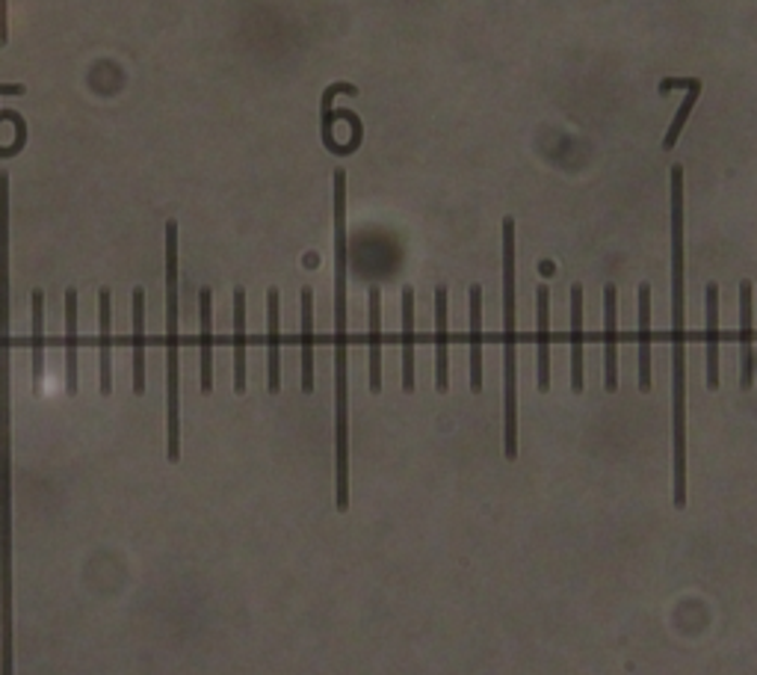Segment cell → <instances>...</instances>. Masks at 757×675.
<instances>
[{
	"mask_svg": "<svg viewBox=\"0 0 757 675\" xmlns=\"http://www.w3.org/2000/svg\"><path fill=\"white\" fill-rule=\"evenodd\" d=\"M618 389V291L604 284V392Z\"/></svg>",
	"mask_w": 757,
	"mask_h": 675,
	"instance_id": "cell-6",
	"label": "cell"
},
{
	"mask_svg": "<svg viewBox=\"0 0 757 675\" xmlns=\"http://www.w3.org/2000/svg\"><path fill=\"white\" fill-rule=\"evenodd\" d=\"M536 317H539V329H536L539 392H548L551 389V291H548V284H539V291H536Z\"/></svg>",
	"mask_w": 757,
	"mask_h": 675,
	"instance_id": "cell-8",
	"label": "cell"
},
{
	"mask_svg": "<svg viewBox=\"0 0 757 675\" xmlns=\"http://www.w3.org/2000/svg\"><path fill=\"white\" fill-rule=\"evenodd\" d=\"M65 385L77 394V291H65Z\"/></svg>",
	"mask_w": 757,
	"mask_h": 675,
	"instance_id": "cell-20",
	"label": "cell"
},
{
	"mask_svg": "<svg viewBox=\"0 0 757 675\" xmlns=\"http://www.w3.org/2000/svg\"><path fill=\"white\" fill-rule=\"evenodd\" d=\"M755 371H757V356H755Z\"/></svg>",
	"mask_w": 757,
	"mask_h": 675,
	"instance_id": "cell-24",
	"label": "cell"
},
{
	"mask_svg": "<svg viewBox=\"0 0 757 675\" xmlns=\"http://www.w3.org/2000/svg\"><path fill=\"white\" fill-rule=\"evenodd\" d=\"M44 377V294L36 288L33 291V380L36 389L42 385Z\"/></svg>",
	"mask_w": 757,
	"mask_h": 675,
	"instance_id": "cell-22",
	"label": "cell"
},
{
	"mask_svg": "<svg viewBox=\"0 0 757 675\" xmlns=\"http://www.w3.org/2000/svg\"><path fill=\"white\" fill-rule=\"evenodd\" d=\"M471 392H483V288H471Z\"/></svg>",
	"mask_w": 757,
	"mask_h": 675,
	"instance_id": "cell-15",
	"label": "cell"
},
{
	"mask_svg": "<svg viewBox=\"0 0 757 675\" xmlns=\"http://www.w3.org/2000/svg\"><path fill=\"white\" fill-rule=\"evenodd\" d=\"M572 389L583 392V288H572Z\"/></svg>",
	"mask_w": 757,
	"mask_h": 675,
	"instance_id": "cell-16",
	"label": "cell"
},
{
	"mask_svg": "<svg viewBox=\"0 0 757 675\" xmlns=\"http://www.w3.org/2000/svg\"><path fill=\"white\" fill-rule=\"evenodd\" d=\"M503 454L518 457V296L512 217L503 219Z\"/></svg>",
	"mask_w": 757,
	"mask_h": 675,
	"instance_id": "cell-3",
	"label": "cell"
},
{
	"mask_svg": "<svg viewBox=\"0 0 757 675\" xmlns=\"http://www.w3.org/2000/svg\"><path fill=\"white\" fill-rule=\"evenodd\" d=\"M303 392H315V291L303 288Z\"/></svg>",
	"mask_w": 757,
	"mask_h": 675,
	"instance_id": "cell-13",
	"label": "cell"
},
{
	"mask_svg": "<svg viewBox=\"0 0 757 675\" xmlns=\"http://www.w3.org/2000/svg\"><path fill=\"white\" fill-rule=\"evenodd\" d=\"M707 389H719V284H707Z\"/></svg>",
	"mask_w": 757,
	"mask_h": 675,
	"instance_id": "cell-14",
	"label": "cell"
},
{
	"mask_svg": "<svg viewBox=\"0 0 757 675\" xmlns=\"http://www.w3.org/2000/svg\"><path fill=\"white\" fill-rule=\"evenodd\" d=\"M98 320H101V332H98L101 394H110L113 392V359H110V347H113V294H110V288L98 291Z\"/></svg>",
	"mask_w": 757,
	"mask_h": 675,
	"instance_id": "cell-10",
	"label": "cell"
},
{
	"mask_svg": "<svg viewBox=\"0 0 757 675\" xmlns=\"http://www.w3.org/2000/svg\"><path fill=\"white\" fill-rule=\"evenodd\" d=\"M133 394H145V294L133 288Z\"/></svg>",
	"mask_w": 757,
	"mask_h": 675,
	"instance_id": "cell-18",
	"label": "cell"
},
{
	"mask_svg": "<svg viewBox=\"0 0 757 675\" xmlns=\"http://www.w3.org/2000/svg\"><path fill=\"white\" fill-rule=\"evenodd\" d=\"M335 459L337 510L349 507V392H347V173H335Z\"/></svg>",
	"mask_w": 757,
	"mask_h": 675,
	"instance_id": "cell-2",
	"label": "cell"
},
{
	"mask_svg": "<svg viewBox=\"0 0 757 675\" xmlns=\"http://www.w3.org/2000/svg\"><path fill=\"white\" fill-rule=\"evenodd\" d=\"M234 392H246V291H234Z\"/></svg>",
	"mask_w": 757,
	"mask_h": 675,
	"instance_id": "cell-19",
	"label": "cell"
},
{
	"mask_svg": "<svg viewBox=\"0 0 757 675\" xmlns=\"http://www.w3.org/2000/svg\"><path fill=\"white\" fill-rule=\"evenodd\" d=\"M279 308L282 296L275 288L267 291V347H270V361H267V389L270 394L282 392V329H279Z\"/></svg>",
	"mask_w": 757,
	"mask_h": 675,
	"instance_id": "cell-7",
	"label": "cell"
},
{
	"mask_svg": "<svg viewBox=\"0 0 757 675\" xmlns=\"http://www.w3.org/2000/svg\"><path fill=\"white\" fill-rule=\"evenodd\" d=\"M198 315H202V392H214V294L210 288L198 291Z\"/></svg>",
	"mask_w": 757,
	"mask_h": 675,
	"instance_id": "cell-11",
	"label": "cell"
},
{
	"mask_svg": "<svg viewBox=\"0 0 757 675\" xmlns=\"http://www.w3.org/2000/svg\"><path fill=\"white\" fill-rule=\"evenodd\" d=\"M752 282H740V389L755 382V320H752Z\"/></svg>",
	"mask_w": 757,
	"mask_h": 675,
	"instance_id": "cell-5",
	"label": "cell"
},
{
	"mask_svg": "<svg viewBox=\"0 0 757 675\" xmlns=\"http://www.w3.org/2000/svg\"><path fill=\"white\" fill-rule=\"evenodd\" d=\"M447 347H450V338H447V288L438 284L435 288V389L438 394H447L450 389V365H447Z\"/></svg>",
	"mask_w": 757,
	"mask_h": 675,
	"instance_id": "cell-9",
	"label": "cell"
},
{
	"mask_svg": "<svg viewBox=\"0 0 757 675\" xmlns=\"http://www.w3.org/2000/svg\"><path fill=\"white\" fill-rule=\"evenodd\" d=\"M370 392H382V294L373 284L370 288Z\"/></svg>",
	"mask_w": 757,
	"mask_h": 675,
	"instance_id": "cell-17",
	"label": "cell"
},
{
	"mask_svg": "<svg viewBox=\"0 0 757 675\" xmlns=\"http://www.w3.org/2000/svg\"><path fill=\"white\" fill-rule=\"evenodd\" d=\"M178 222H166V457H181V400H178Z\"/></svg>",
	"mask_w": 757,
	"mask_h": 675,
	"instance_id": "cell-4",
	"label": "cell"
},
{
	"mask_svg": "<svg viewBox=\"0 0 757 675\" xmlns=\"http://www.w3.org/2000/svg\"><path fill=\"white\" fill-rule=\"evenodd\" d=\"M639 389L651 392V284H639Z\"/></svg>",
	"mask_w": 757,
	"mask_h": 675,
	"instance_id": "cell-12",
	"label": "cell"
},
{
	"mask_svg": "<svg viewBox=\"0 0 757 675\" xmlns=\"http://www.w3.org/2000/svg\"><path fill=\"white\" fill-rule=\"evenodd\" d=\"M698 95H702V80H698V77H693V87H690V92H687V99L681 101V107H678V113H675L669 131H666V137H663V149H666V152H671V149H675V142H678V137H681L683 125H687V119H690V113H693Z\"/></svg>",
	"mask_w": 757,
	"mask_h": 675,
	"instance_id": "cell-23",
	"label": "cell"
},
{
	"mask_svg": "<svg viewBox=\"0 0 757 675\" xmlns=\"http://www.w3.org/2000/svg\"><path fill=\"white\" fill-rule=\"evenodd\" d=\"M402 389L414 392V291H402Z\"/></svg>",
	"mask_w": 757,
	"mask_h": 675,
	"instance_id": "cell-21",
	"label": "cell"
},
{
	"mask_svg": "<svg viewBox=\"0 0 757 675\" xmlns=\"http://www.w3.org/2000/svg\"><path fill=\"white\" fill-rule=\"evenodd\" d=\"M671 433L675 507H687V284H683V169L671 166Z\"/></svg>",
	"mask_w": 757,
	"mask_h": 675,
	"instance_id": "cell-1",
	"label": "cell"
}]
</instances>
